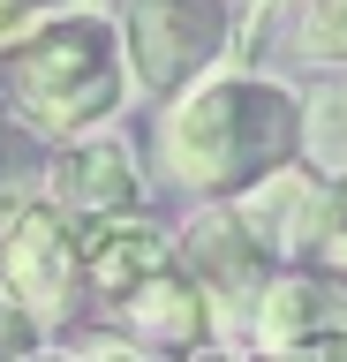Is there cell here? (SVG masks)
<instances>
[{"label": "cell", "instance_id": "obj_11", "mask_svg": "<svg viewBox=\"0 0 347 362\" xmlns=\"http://www.w3.org/2000/svg\"><path fill=\"white\" fill-rule=\"evenodd\" d=\"M302 166L347 181V76H324L302 98Z\"/></svg>", "mask_w": 347, "mask_h": 362}, {"label": "cell", "instance_id": "obj_16", "mask_svg": "<svg viewBox=\"0 0 347 362\" xmlns=\"http://www.w3.org/2000/svg\"><path fill=\"white\" fill-rule=\"evenodd\" d=\"M30 23H38V0H0V53H8V45L23 38Z\"/></svg>", "mask_w": 347, "mask_h": 362}, {"label": "cell", "instance_id": "obj_9", "mask_svg": "<svg viewBox=\"0 0 347 362\" xmlns=\"http://www.w3.org/2000/svg\"><path fill=\"white\" fill-rule=\"evenodd\" d=\"M114 310V325L106 332H121L129 347H143V355H159V362H196L211 355V310H204V294L182 279V264H159L151 279H136L129 294H114L106 302Z\"/></svg>", "mask_w": 347, "mask_h": 362}, {"label": "cell", "instance_id": "obj_3", "mask_svg": "<svg viewBox=\"0 0 347 362\" xmlns=\"http://www.w3.org/2000/svg\"><path fill=\"white\" fill-rule=\"evenodd\" d=\"M121 61H129V90L143 98H182L219 61L234 53V8L227 0H121Z\"/></svg>", "mask_w": 347, "mask_h": 362}, {"label": "cell", "instance_id": "obj_15", "mask_svg": "<svg viewBox=\"0 0 347 362\" xmlns=\"http://www.w3.org/2000/svg\"><path fill=\"white\" fill-rule=\"evenodd\" d=\"M38 347H46V339L30 332L23 317H16V310H0V362H30Z\"/></svg>", "mask_w": 347, "mask_h": 362}, {"label": "cell", "instance_id": "obj_14", "mask_svg": "<svg viewBox=\"0 0 347 362\" xmlns=\"http://www.w3.org/2000/svg\"><path fill=\"white\" fill-rule=\"evenodd\" d=\"M38 362H159V355H143V347H129L121 332H61V339H46L38 347Z\"/></svg>", "mask_w": 347, "mask_h": 362}, {"label": "cell", "instance_id": "obj_18", "mask_svg": "<svg viewBox=\"0 0 347 362\" xmlns=\"http://www.w3.org/2000/svg\"><path fill=\"white\" fill-rule=\"evenodd\" d=\"M317 272H340V279H347V226H340V234H332V249H324V257H317Z\"/></svg>", "mask_w": 347, "mask_h": 362}, {"label": "cell", "instance_id": "obj_5", "mask_svg": "<svg viewBox=\"0 0 347 362\" xmlns=\"http://www.w3.org/2000/svg\"><path fill=\"white\" fill-rule=\"evenodd\" d=\"M227 211L249 226V242L264 249L279 272L287 264H317L324 249H332V234L347 226V181L310 174L295 158V166H279L272 181H257L249 197H234Z\"/></svg>", "mask_w": 347, "mask_h": 362}, {"label": "cell", "instance_id": "obj_8", "mask_svg": "<svg viewBox=\"0 0 347 362\" xmlns=\"http://www.w3.org/2000/svg\"><path fill=\"white\" fill-rule=\"evenodd\" d=\"M249 355L257 362H295V355H324L347 347V279L317 264H287L272 272L264 302L249 310Z\"/></svg>", "mask_w": 347, "mask_h": 362}, {"label": "cell", "instance_id": "obj_19", "mask_svg": "<svg viewBox=\"0 0 347 362\" xmlns=\"http://www.w3.org/2000/svg\"><path fill=\"white\" fill-rule=\"evenodd\" d=\"M295 362H347V347H324V355H295Z\"/></svg>", "mask_w": 347, "mask_h": 362}, {"label": "cell", "instance_id": "obj_10", "mask_svg": "<svg viewBox=\"0 0 347 362\" xmlns=\"http://www.w3.org/2000/svg\"><path fill=\"white\" fill-rule=\"evenodd\" d=\"M76 242H83V287H91V302H114L136 279H151L159 264H174V234H159L143 211L114 219V226H83Z\"/></svg>", "mask_w": 347, "mask_h": 362}, {"label": "cell", "instance_id": "obj_7", "mask_svg": "<svg viewBox=\"0 0 347 362\" xmlns=\"http://www.w3.org/2000/svg\"><path fill=\"white\" fill-rule=\"evenodd\" d=\"M38 204L61 211L76 234H83V226L136 219V211H143V166H136V151H129L121 136L91 129V136L46 151V189H38Z\"/></svg>", "mask_w": 347, "mask_h": 362}, {"label": "cell", "instance_id": "obj_12", "mask_svg": "<svg viewBox=\"0 0 347 362\" xmlns=\"http://www.w3.org/2000/svg\"><path fill=\"white\" fill-rule=\"evenodd\" d=\"M38 189H46V144L8 121L0 129V219H16L23 204H38Z\"/></svg>", "mask_w": 347, "mask_h": 362}, {"label": "cell", "instance_id": "obj_2", "mask_svg": "<svg viewBox=\"0 0 347 362\" xmlns=\"http://www.w3.org/2000/svg\"><path fill=\"white\" fill-rule=\"evenodd\" d=\"M121 98H129V61H121V23L106 8L38 16L0 53V113L46 151L106 129Z\"/></svg>", "mask_w": 347, "mask_h": 362}, {"label": "cell", "instance_id": "obj_6", "mask_svg": "<svg viewBox=\"0 0 347 362\" xmlns=\"http://www.w3.org/2000/svg\"><path fill=\"white\" fill-rule=\"evenodd\" d=\"M174 264H182V279L196 294H204L211 325H249V310L264 302V287H272V257L249 242V226L234 219L227 204H204L196 219H182V234H174Z\"/></svg>", "mask_w": 347, "mask_h": 362}, {"label": "cell", "instance_id": "obj_17", "mask_svg": "<svg viewBox=\"0 0 347 362\" xmlns=\"http://www.w3.org/2000/svg\"><path fill=\"white\" fill-rule=\"evenodd\" d=\"M227 8H234V30H242V23H264V16H279L287 0H227Z\"/></svg>", "mask_w": 347, "mask_h": 362}, {"label": "cell", "instance_id": "obj_20", "mask_svg": "<svg viewBox=\"0 0 347 362\" xmlns=\"http://www.w3.org/2000/svg\"><path fill=\"white\" fill-rule=\"evenodd\" d=\"M61 8H83V0H38V16H61Z\"/></svg>", "mask_w": 347, "mask_h": 362}, {"label": "cell", "instance_id": "obj_13", "mask_svg": "<svg viewBox=\"0 0 347 362\" xmlns=\"http://www.w3.org/2000/svg\"><path fill=\"white\" fill-rule=\"evenodd\" d=\"M295 53L310 68H324V76H347V0H302Z\"/></svg>", "mask_w": 347, "mask_h": 362}, {"label": "cell", "instance_id": "obj_4", "mask_svg": "<svg viewBox=\"0 0 347 362\" xmlns=\"http://www.w3.org/2000/svg\"><path fill=\"white\" fill-rule=\"evenodd\" d=\"M83 242L61 211L23 204L16 219H0V310H16L38 339H61L83 325Z\"/></svg>", "mask_w": 347, "mask_h": 362}, {"label": "cell", "instance_id": "obj_21", "mask_svg": "<svg viewBox=\"0 0 347 362\" xmlns=\"http://www.w3.org/2000/svg\"><path fill=\"white\" fill-rule=\"evenodd\" d=\"M0 129H8V113H0Z\"/></svg>", "mask_w": 347, "mask_h": 362}, {"label": "cell", "instance_id": "obj_1", "mask_svg": "<svg viewBox=\"0 0 347 362\" xmlns=\"http://www.w3.org/2000/svg\"><path fill=\"white\" fill-rule=\"evenodd\" d=\"M302 158V98L279 76H204L151 121V166L166 189L234 204Z\"/></svg>", "mask_w": 347, "mask_h": 362}]
</instances>
